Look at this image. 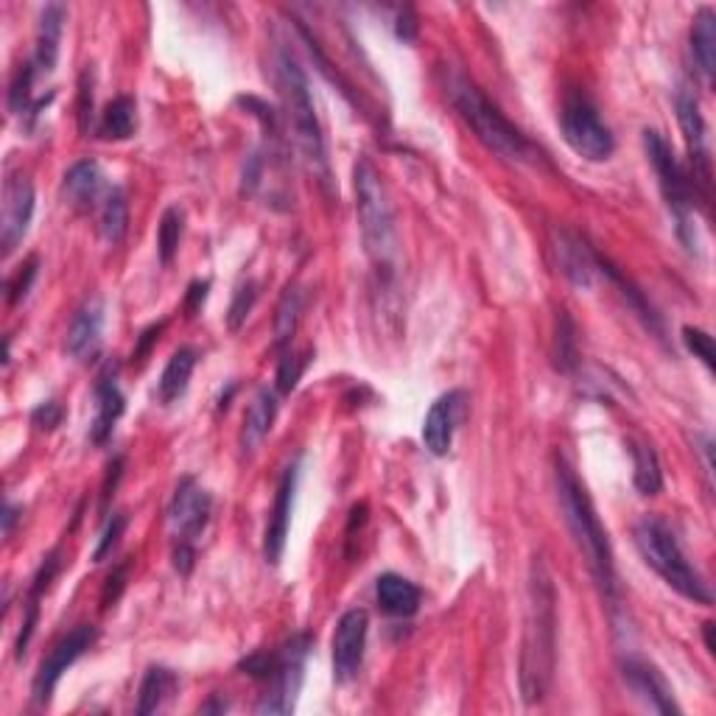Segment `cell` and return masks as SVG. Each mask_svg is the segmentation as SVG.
<instances>
[{"label":"cell","mask_w":716,"mask_h":716,"mask_svg":"<svg viewBox=\"0 0 716 716\" xmlns=\"http://www.w3.org/2000/svg\"><path fill=\"white\" fill-rule=\"evenodd\" d=\"M101 333H104V302L98 297L87 300L82 309L73 314L71 328H68L65 347L73 359L87 362L90 355L98 353Z\"/></svg>","instance_id":"d6986e66"},{"label":"cell","mask_w":716,"mask_h":716,"mask_svg":"<svg viewBox=\"0 0 716 716\" xmlns=\"http://www.w3.org/2000/svg\"><path fill=\"white\" fill-rule=\"evenodd\" d=\"M210 509H214V501H210L208 490L196 479L185 476L179 481L177 492H174L172 507H168V521H172V529L177 532V538L188 540V543L194 538H199L210 521Z\"/></svg>","instance_id":"5bb4252c"},{"label":"cell","mask_w":716,"mask_h":716,"mask_svg":"<svg viewBox=\"0 0 716 716\" xmlns=\"http://www.w3.org/2000/svg\"><path fill=\"white\" fill-rule=\"evenodd\" d=\"M196 367V353L190 347H179L177 353L172 355V362L166 364L160 378V401L163 403H174L185 395L190 384V375H194Z\"/></svg>","instance_id":"4316f807"},{"label":"cell","mask_w":716,"mask_h":716,"mask_svg":"<svg viewBox=\"0 0 716 716\" xmlns=\"http://www.w3.org/2000/svg\"><path fill=\"white\" fill-rule=\"evenodd\" d=\"M644 148L652 168H655L657 174V185H661L663 199H666L672 216L677 219V232H681L683 243L692 249L694 247V225H692L694 205H697V199H703V196H699L692 174H686V168L677 163L675 152H672L670 143L663 141L661 132L644 129Z\"/></svg>","instance_id":"ba28073f"},{"label":"cell","mask_w":716,"mask_h":716,"mask_svg":"<svg viewBox=\"0 0 716 716\" xmlns=\"http://www.w3.org/2000/svg\"><path fill=\"white\" fill-rule=\"evenodd\" d=\"M126 577H129V562H121L118 569H113V574L107 577V585H104V593H101V608L107 610L118 602V596L126 588Z\"/></svg>","instance_id":"60d3db41"},{"label":"cell","mask_w":716,"mask_h":716,"mask_svg":"<svg viewBox=\"0 0 716 716\" xmlns=\"http://www.w3.org/2000/svg\"><path fill=\"white\" fill-rule=\"evenodd\" d=\"M355 214H359V227H362L364 249H367L370 261L381 272H392L397 261V227L395 210H392L390 194L367 157L355 163Z\"/></svg>","instance_id":"5b68a950"},{"label":"cell","mask_w":716,"mask_h":716,"mask_svg":"<svg viewBox=\"0 0 716 716\" xmlns=\"http://www.w3.org/2000/svg\"><path fill=\"white\" fill-rule=\"evenodd\" d=\"M557 655V596L543 560L532 562L529 577V616L521 650L523 703H540L549 692Z\"/></svg>","instance_id":"6da1fadb"},{"label":"cell","mask_w":716,"mask_h":716,"mask_svg":"<svg viewBox=\"0 0 716 716\" xmlns=\"http://www.w3.org/2000/svg\"><path fill=\"white\" fill-rule=\"evenodd\" d=\"M194 546L188 543V540H179L177 551H174V569L179 571V574H190V569H194Z\"/></svg>","instance_id":"f6af8a7d"},{"label":"cell","mask_w":716,"mask_h":716,"mask_svg":"<svg viewBox=\"0 0 716 716\" xmlns=\"http://www.w3.org/2000/svg\"><path fill=\"white\" fill-rule=\"evenodd\" d=\"M375 599L390 616H415L421 608V588L401 574H384L375 582Z\"/></svg>","instance_id":"cb8c5ba5"},{"label":"cell","mask_w":716,"mask_h":716,"mask_svg":"<svg viewBox=\"0 0 716 716\" xmlns=\"http://www.w3.org/2000/svg\"><path fill=\"white\" fill-rule=\"evenodd\" d=\"M14 523H18V507L7 504V509H3V535H7V538H12Z\"/></svg>","instance_id":"7dc6e473"},{"label":"cell","mask_w":716,"mask_h":716,"mask_svg":"<svg viewBox=\"0 0 716 716\" xmlns=\"http://www.w3.org/2000/svg\"><path fill=\"white\" fill-rule=\"evenodd\" d=\"M210 710H227V703H221V699H214V703L201 705V714H210Z\"/></svg>","instance_id":"681fc988"},{"label":"cell","mask_w":716,"mask_h":716,"mask_svg":"<svg viewBox=\"0 0 716 716\" xmlns=\"http://www.w3.org/2000/svg\"><path fill=\"white\" fill-rule=\"evenodd\" d=\"M554 485L557 498H560L562 518L569 523L571 535H574L577 546H580L582 557H585L588 569H591L593 580L602 588L604 596H616V562H613V546H610L608 532H604L602 521L596 516L591 496H588L585 485L577 479L571 465L557 456L554 459Z\"/></svg>","instance_id":"7a4b0ae2"},{"label":"cell","mask_w":716,"mask_h":716,"mask_svg":"<svg viewBox=\"0 0 716 716\" xmlns=\"http://www.w3.org/2000/svg\"><path fill=\"white\" fill-rule=\"evenodd\" d=\"M311 362V350H302V353H286L278 364V390L283 395H289L297 384H300L302 373Z\"/></svg>","instance_id":"836d02e7"},{"label":"cell","mask_w":716,"mask_h":716,"mask_svg":"<svg viewBox=\"0 0 716 716\" xmlns=\"http://www.w3.org/2000/svg\"><path fill=\"white\" fill-rule=\"evenodd\" d=\"M274 417H278V397L269 390H258V395L249 403L247 415H243L241 426V450L243 454H255L261 448L263 439L269 437L274 426Z\"/></svg>","instance_id":"603a6c76"},{"label":"cell","mask_w":716,"mask_h":716,"mask_svg":"<svg viewBox=\"0 0 716 716\" xmlns=\"http://www.w3.org/2000/svg\"><path fill=\"white\" fill-rule=\"evenodd\" d=\"M551 252L557 258V269L565 280H571L580 289H588L593 283L596 274V252L585 247V241H580L577 236L565 230H554L551 236Z\"/></svg>","instance_id":"ac0fdd59"},{"label":"cell","mask_w":716,"mask_h":716,"mask_svg":"<svg viewBox=\"0 0 716 716\" xmlns=\"http://www.w3.org/2000/svg\"><path fill=\"white\" fill-rule=\"evenodd\" d=\"M635 549L644 557V562L661 577L672 591L681 593L683 599L694 604H703V608H710L714 604V593H710L708 582L703 580L697 569H694L688 557L683 554L681 543L672 535V529L666 527L657 518H644V521L635 523Z\"/></svg>","instance_id":"8992f818"},{"label":"cell","mask_w":716,"mask_h":716,"mask_svg":"<svg viewBox=\"0 0 716 716\" xmlns=\"http://www.w3.org/2000/svg\"><path fill=\"white\" fill-rule=\"evenodd\" d=\"M692 56L705 82L714 79L716 71V14L710 7H703L692 25Z\"/></svg>","instance_id":"d4e9b609"},{"label":"cell","mask_w":716,"mask_h":716,"mask_svg":"<svg viewBox=\"0 0 716 716\" xmlns=\"http://www.w3.org/2000/svg\"><path fill=\"white\" fill-rule=\"evenodd\" d=\"M95 641H98V630H95L93 624H79L76 630H71L65 639L56 641L54 650L42 657L40 670H37L34 677V686H31L34 703L40 705V708H45V705L54 699V692L56 686H60L62 675L71 670L73 663H76Z\"/></svg>","instance_id":"30bf717a"},{"label":"cell","mask_w":716,"mask_h":716,"mask_svg":"<svg viewBox=\"0 0 716 716\" xmlns=\"http://www.w3.org/2000/svg\"><path fill=\"white\" fill-rule=\"evenodd\" d=\"M174 683H177V677H174L166 666H152V670L146 672V677H143L141 692H137L135 714L148 716L155 714V710H160V705L166 703V697L172 694Z\"/></svg>","instance_id":"f1b7e54d"},{"label":"cell","mask_w":716,"mask_h":716,"mask_svg":"<svg viewBox=\"0 0 716 716\" xmlns=\"http://www.w3.org/2000/svg\"><path fill=\"white\" fill-rule=\"evenodd\" d=\"M703 633H705V646H708V652H710V655H714V652H716V644H714V624L705 622L703 624Z\"/></svg>","instance_id":"c3c4849f"},{"label":"cell","mask_w":716,"mask_h":716,"mask_svg":"<svg viewBox=\"0 0 716 716\" xmlns=\"http://www.w3.org/2000/svg\"><path fill=\"white\" fill-rule=\"evenodd\" d=\"M560 129L562 141L569 143L571 152L588 163H604L616 152V137L602 121L596 104L580 90L569 93L562 101Z\"/></svg>","instance_id":"9c48e42d"},{"label":"cell","mask_w":716,"mask_h":716,"mask_svg":"<svg viewBox=\"0 0 716 716\" xmlns=\"http://www.w3.org/2000/svg\"><path fill=\"white\" fill-rule=\"evenodd\" d=\"M104 194V174H101L98 163L79 160L68 168L65 179H62V196L68 205L76 210H90L95 201Z\"/></svg>","instance_id":"7402d4cb"},{"label":"cell","mask_w":716,"mask_h":716,"mask_svg":"<svg viewBox=\"0 0 716 716\" xmlns=\"http://www.w3.org/2000/svg\"><path fill=\"white\" fill-rule=\"evenodd\" d=\"M208 289H210L208 280H196V283H190L188 300H185V311H188L190 317L201 309V302H205V297H208Z\"/></svg>","instance_id":"7bdbcfd3"},{"label":"cell","mask_w":716,"mask_h":716,"mask_svg":"<svg viewBox=\"0 0 716 716\" xmlns=\"http://www.w3.org/2000/svg\"><path fill=\"white\" fill-rule=\"evenodd\" d=\"M370 619L367 610H347L336 624L333 633V677L336 683H350L364 663V650H367Z\"/></svg>","instance_id":"4fadbf2b"},{"label":"cell","mask_w":716,"mask_h":716,"mask_svg":"<svg viewBox=\"0 0 716 716\" xmlns=\"http://www.w3.org/2000/svg\"><path fill=\"white\" fill-rule=\"evenodd\" d=\"M79 132L87 135L90 126H93V71L82 73V82H79Z\"/></svg>","instance_id":"74e56055"},{"label":"cell","mask_w":716,"mask_h":716,"mask_svg":"<svg viewBox=\"0 0 716 716\" xmlns=\"http://www.w3.org/2000/svg\"><path fill=\"white\" fill-rule=\"evenodd\" d=\"M554 367L560 373L571 375L580 367V347H577V328L571 322V317L565 311H560L557 317V331H554Z\"/></svg>","instance_id":"4dcf8cb0"},{"label":"cell","mask_w":716,"mask_h":716,"mask_svg":"<svg viewBox=\"0 0 716 716\" xmlns=\"http://www.w3.org/2000/svg\"><path fill=\"white\" fill-rule=\"evenodd\" d=\"M121 474H124V459H115V463L110 465L107 481H104V492H101V507H104V509L110 507V498H113L115 487H118Z\"/></svg>","instance_id":"ee69618b"},{"label":"cell","mask_w":716,"mask_h":716,"mask_svg":"<svg viewBox=\"0 0 716 716\" xmlns=\"http://www.w3.org/2000/svg\"><path fill=\"white\" fill-rule=\"evenodd\" d=\"M311 652L309 635H294L274 652H255L241 663L247 675L269 683V692L258 703V714H289L294 708L302 683L305 657Z\"/></svg>","instance_id":"52a82bcc"},{"label":"cell","mask_w":716,"mask_h":716,"mask_svg":"<svg viewBox=\"0 0 716 716\" xmlns=\"http://www.w3.org/2000/svg\"><path fill=\"white\" fill-rule=\"evenodd\" d=\"M255 300H258V286H255L252 280H247V283L238 286L236 297H232L230 317H227V325H230V331H241V325L247 322L249 311L255 309Z\"/></svg>","instance_id":"d590c367"},{"label":"cell","mask_w":716,"mask_h":716,"mask_svg":"<svg viewBox=\"0 0 716 716\" xmlns=\"http://www.w3.org/2000/svg\"><path fill=\"white\" fill-rule=\"evenodd\" d=\"M445 93H448L456 113L463 115L465 124L476 132V137L490 152L512 163L535 160V148L527 141V135L516 124H509L507 115L496 104H490V98L474 82H468L463 73H450L448 82H445Z\"/></svg>","instance_id":"3957f363"},{"label":"cell","mask_w":716,"mask_h":716,"mask_svg":"<svg viewBox=\"0 0 716 716\" xmlns=\"http://www.w3.org/2000/svg\"><path fill=\"white\" fill-rule=\"evenodd\" d=\"M465 401H468L465 392L454 390L437 397L432 403V408H428L426 423H423V443H426V448L434 456H445L450 450V445H454V434L465 415Z\"/></svg>","instance_id":"9a60e30c"},{"label":"cell","mask_w":716,"mask_h":716,"mask_svg":"<svg viewBox=\"0 0 716 716\" xmlns=\"http://www.w3.org/2000/svg\"><path fill=\"white\" fill-rule=\"evenodd\" d=\"M62 417H65V408H62L56 401L40 403V406L31 412V423H34L40 432H54V428L62 423Z\"/></svg>","instance_id":"ab89813d"},{"label":"cell","mask_w":716,"mask_h":716,"mask_svg":"<svg viewBox=\"0 0 716 716\" xmlns=\"http://www.w3.org/2000/svg\"><path fill=\"white\" fill-rule=\"evenodd\" d=\"M294 492H297V465L286 468L283 479H280L278 492H274L272 512H269L267 535H263V557L269 565H278L280 557L286 551V540H289L291 527V509H294Z\"/></svg>","instance_id":"2e32d148"},{"label":"cell","mask_w":716,"mask_h":716,"mask_svg":"<svg viewBox=\"0 0 716 716\" xmlns=\"http://www.w3.org/2000/svg\"><path fill=\"white\" fill-rule=\"evenodd\" d=\"M278 79H280V95L286 104V118H289L294 141L300 146L302 157L309 163L314 179H320L322 188H331V163H328L325 135H322L320 118H317L314 98H311L309 79L294 54H289L286 48L278 51Z\"/></svg>","instance_id":"277c9868"},{"label":"cell","mask_w":716,"mask_h":716,"mask_svg":"<svg viewBox=\"0 0 716 716\" xmlns=\"http://www.w3.org/2000/svg\"><path fill=\"white\" fill-rule=\"evenodd\" d=\"M683 342H686V347L692 350L694 359H699V362L705 364V370H708V373H714V370H716L714 336H710V333H705L703 328L686 325V328H683Z\"/></svg>","instance_id":"e575fe53"},{"label":"cell","mask_w":716,"mask_h":716,"mask_svg":"<svg viewBox=\"0 0 716 716\" xmlns=\"http://www.w3.org/2000/svg\"><path fill=\"white\" fill-rule=\"evenodd\" d=\"M65 7L62 3H48L40 14V25H37V48H34V65L37 73H51L60 60V42L62 29H65Z\"/></svg>","instance_id":"44dd1931"},{"label":"cell","mask_w":716,"mask_h":716,"mask_svg":"<svg viewBox=\"0 0 716 716\" xmlns=\"http://www.w3.org/2000/svg\"><path fill=\"white\" fill-rule=\"evenodd\" d=\"M630 454H633V481L641 496H657L663 490V470L655 448L646 439H627Z\"/></svg>","instance_id":"484cf974"},{"label":"cell","mask_w":716,"mask_h":716,"mask_svg":"<svg viewBox=\"0 0 716 716\" xmlns=\"http://www.w3.org/2000/svg\"><path fill=\"white\" fill-rule=\"evenodd\" d=\"M677 121H681L683 137L688 146V160H692V179L697 185L699 196L708 201L710 194V146H708V126H705L703 113H699L697 95L688 87L677 90L675 98Z\"/></svg>","instance_id":"8fae6325"},{"label":"cell","mask_w":716,"mask_h":716,"mask_svg":"<svg viewBox=\"0 0 716 716\" xmlns=\"http://www.w3.org/2000/svg\"><path fill=\"white\" fill-rule=\"evenodd\" d=\"M417 29H421V25H417L415 9L406 7L401 14H397V25H395L397 37H401L403 42H415L417 40Z\"/></svg>","instance_id":"b9f144b4"},{"label":"cell","mask_w":716,"mask_h":716,"mask_svg":"<svg viewBox=\"0 0 716 716\" xmlns=\"http://www.w3.org/2000/svg\"><path fill=\"white\" fill-rule=\"evenodd\" d=\"M183 227L185 216L179 208H168L160 219V230H157V255H160V263L168 267L177 255L179 241H183Z\"/></svg>","instance_id":"d6a6232c"},{"label":"cell","mask_w":716,"mask_h":716,"mask_svg":"<svg viewBox=\"0 0 716 716\" xmlns=\"http://www.w3.org/2000/svg\"><path fill=\"white\" fill-rule=\"evenodd\" d=\"M126 408V397L121 392L118 381H115V373H104L95 384V417L93 426H90V439L95 445H104L110 437H113L115 423L121 421Z\"/></svg>","instance_id":"ffe728a7"},{"label":"cell","mask_w":716,"mask_h":716,"mask_svg":"<svg viewBox=\"0 0 716 716\" xmlns=\"http://www.w3.org/2000/svg\"><path fill=\"white\" fill-rule=\"evenodd\" d=\"M137 124L135 115V101L129 95H118L104 107V115H101V135L107 141H126L132 137Z\"/></svg>","instance_id":"f546056e"},{"label":"cell","mask_w":716,"mask_h":716,"mask_svg":"<svg viewBox=\"0 0 716 716\" xmlns=\"http://www.w3.org/2000/svg\"><path fill=\"white\" fill-rule=\"evenodd\" d=\"M163 328H166V322H160V325H152V328H148V331L141 333V342H137V347H135V359H137V362H141L143 355H146L148 350H152V344H155L157 339H160Z\"/></svg>","instance_id":"bcb514c9"},{"label":"cell","mask_w":716,"mask_h":716,"mask_svg":"<svg viewBox=\"0 0 716 716\" xmlns=\"http://www.w3.org/2000/svg\"><path fill=\"white\" fill-rule=\"evenodd\" d=\"M126 230H129V205L124 190L113 188L101 205V236L110 247H118L126 238Z\"/></svg>","instance_id":"83f0119b"},{"label":"cell","mask_w":716,"mask_h":716,"mask_svg":"<svg viewBox=\"0 0 716 716\" xmlns=\"http://www.w3.org/2000/svg\"><path fill=\"white\" fill-rule=\"evenodd\" d=\"M37 267H40V261H37V258H31V261L25 263V267L20 269V272L14 274V278L7 283L9 302H12V305H14V302L25 300V294H29L31 283H34V278H37Z\"/></svg>","instance_id":"f35d334b"},{"label":"cell","mask_w":716,"mask_h":716,"mask_svg":"<svg viewBox=\"0 0 716 716\" xmlns=\"http://www.w3.org/2000/svg\"><path fill=\"white\" fill-rule=\"evenodd\" d=\"M622 672L627 686L633 688L652 710H657V714H681V705H677L670 683H666V677H663L650 661L627 657V661L622 663Z\"/></svg>","instance_id":"e0dca14e"},{"label":"cell","mask_w":716,"mask_h":716,"mask_svg":"<svg viewBox=\"0 0 716 716\" xmlns=\"http://www.w3.org/2000/svg\"><path fill=\"white\" fill-rule=\"evenodd\" d=\"M300 291L297 289H286V294L280 297L278 302V314H274V344L278 347H286L291 342L297 331V322H300Z\"/></svg>","instance_id":"1f68e13d"},{"label":"cell","mask_w":716,"mask_h":716,"mask_svg":"<svg viewBox=\"0 0 716 716\" xmlns=\"http://www.w3.org/2000/svg\"><path fill=\"white\" fill-rule=\"evenodd\" d=\"M124 529H126V516L124 512H113V518H107V527H104V532H101L98 546H95L93 562H104L110 554H113L121 535H124Z\"/></svg>","instance_id":"8d00e7d4"},{"label":"cell","mask_w":716,"mask_h":716,"mask_svg":"<svg viewBox=\"0 0 716 716\" xmlns=\"http://www.w3.org/2000/svg\"><path fill=\"white\" fill-rule=\"evenodd\" d=\"M34 219V183L25 174H12L3 185V214H0V252L3 258L23 243Z\"/></svg>","instance_id":"7c38bea8"}]
</instances>
